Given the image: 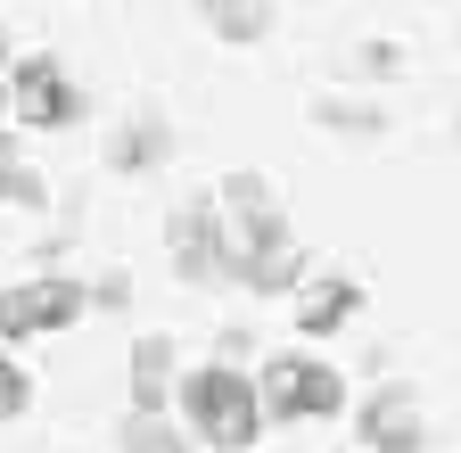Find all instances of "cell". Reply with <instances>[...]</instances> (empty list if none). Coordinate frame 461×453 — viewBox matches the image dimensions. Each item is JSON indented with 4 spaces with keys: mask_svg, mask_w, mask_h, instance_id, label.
<instances>
[{
    "mask_svg": "<svg viewBox=\"0 0 461 453\" xmlns=\"http://www.w3.org/2000/svg\"><path fill=\"white\" fill-rule=\"evenodd\" d=\"M355 437L371 453H420L429 445V412H420L412 387H379L371 404H363V421H355Z\"/></svg>",
    "mask_w": 461,
    "mask_h": 453,
    "instance_id": "cell-7",
    "label": "cell"
},
{
    "mask_svg": "<svg viewBox=\"0 0 461 453\" xmlns=\"http://www.w3.org/2000/svg\"><path fill=\"white\" fill-rule=\"evenodd\" d=\"M0 206H33V214L50 206V182L25 165V149H17L9 132H0Z\"/></svg>",
    "mask_w": 461,
    "mask_h": 453,
    "instance_id": "cell-11",
    "label": "cell"
},
{
    "mask_svg": "<svg viewBox=\"0 0 461 453\" xmlns=\"http://www.w3.org/2000/svg\"><path fill=\"white\" fill-rule=\"evenodd\" d=\"M230 280H240L248 297H297L305 280V240L297 222H288L280 206H256V214H230Z\"/></svg>",
    "mask_w": 461,
    "mask_h": 453,
    "instance_id": "cell-2",
    "label": "cell"
},
{
    "mask_svg": "<svg viewBox=\"0 0 461 453\" xmlns=\"http://www.w3.org/2000/svg\"><path fill=\"white\" fill-rule=\"evenodd\" d=\"M173 272H182L190 289H214V280H230V231H222V214H214L206 190L173 206Z\"/></svg>",
    "mask_w": 461,
    "mask_h": 453,
    "instance_id": "cell-6",
    "label": "cell"
},
{
    "mask_svg": "<svg viewBox=\"0 0 461 453\" xmlns=\"http://www.w3.org/2000/svg\"><path fill=\"white\" fill-rule=\"evenodd\" d=\"M173 404H182V429L214 453H256L264 437V412H256V387L248 371H230V363H198L173 379Z\"/></svg>",
    "mask_w": 461,
    "mask_h": 453,
    "instance_id": "cell-1",
    "label": "cell"
},
{
    "mask_svg": "<svg viewBox=\"0 0 461 453\" xmlns=\"http://www.w3.org/2000/svg\"><path fill=\"white\" fill-rule=\"evenodd\" d=\"M363 313V280H346V272H321V280H297V330L305 338H330Z\"/></svg>",
    "mask_w": 461,
    "mask_h": 453,
    "instance_id": "cell-9",
    "label": "cell"
},
{
    "mask_svg": "<svg viewBox=\"0 0 461 453\" xmlns=\"http://www.w3.org/2000/svg\"><path fill=\"white\" fill-rule=\"evenodd\" d=\"M321 124H330V132H371L379 116H363V107H321Z\"/></svg>",
    "mask_w": 461,
    "mask_h": 453,
    "instance_id": "cell-15",
    "label": "cell"
},
{
    "mask_svg": "<svg viewBox=\"0 0 461 453\" xmlns=\"http://www.w3.org/2000/svg\"><path fill=\"white\" fill-rule=\"evenodd\" d=\"M91 313V289L67 272H41V280H17V289H0V338L25 347V338H50V330H75Z\"/></svg>",
    "mask_w": 461,
    "mask_h": 453,
    "instance_id": "cell-5",
    "label": "cell"
},
{
    "mask_svg": "<svg viewBox=\"0 0 461 453\" xmlns=\"http://www.w3.org/2000/svg\"><path fill=\"white\" fill-rule=\"evenodd\" d=\"M206 33L214 41H264L272 33V9H206Z\"/></svg>",
    "mask_w": 461,
    "mask_h": 453,
    "instance_id": "cell-13",
    "label": "cell"
},
{
    "mask_svg": "<svg viewBox=\"0 0 461 453\" xmlns=\"http://www.w3.org/2000/svg\"><path fill=\"white\" fill-rule=\"evenodd\" d=\"M248 387H256L264 421H338L346 412V371L321 363V355H305V347H280Z\"/></svg>",
    "mask_w": 461,
    "mask_h": 453,
    "instance_id": "cell-3",
    "label": "cell"
},
{
    "mask_svg": "<svg viewBox=\"0 0 461 453\" xmlns=\"http://www.w3.org/2000/svg\"><path fill=\"white\" fill-rule=\"evenodd\" d=\"M165 157H173V124L165 116H132L124 132H115V149H107L115 174H149V165H165Z\"/></svg>",
    "mask_w": 461,
    "mask_h": 453,
    "instance_id": "cell-10",
    "label": "cell"
},
{
    "mask_svg": "<svg viewBox=\"0 0 461 453\" xmlns=\"http://www.w3.org/2000/svg\"><path fill=\"white\" fill-rule=\"evenodd\" d=\"M0 83H9V33H0Z\"/></svg>",
    "mask_w": 461,
    "mask_h": 453,
    "instance_id": "cell-16",
    "label": "cell"
},
{
    "mask_svg": "<svg viewBox=\"0 0 461 453\" xmlns=\"http://www.w3.org/2000/svg\"><path fill=\"white\" fill-rule=\"evenodd\" d=\"M115 453H198L182 437V421H124L115 429Z\"/></svg>",
    "mask_w": 461,
    "mask_h": 453,
    "instance_id": "cell-12",
    "label": "cell"
},
{
    "mask_svg": "<svg viewBox=\"0 0 461 453\" xmlns=\"http://www.w3.org/2000/svg\"><path fill=\"white\" fill-rule=\"evenodd\" d=\"M0 116H17V124H33V132H67V124H83L91 116V99H83V83L50 59V50H33V59H9V83H0Z\"/></svg>",
    "mask_w": 461,
    "mask_h": 453,
    "instance_id": "cell-4",
    "label": "cell"
},
{
    "mask_svg": "<svg viewBox=\"0 0 461 453\" xmlns=\"http://www.w3.org/2000/svg\"><path fill=\"white\" fill-rule=\"evenodd\" d=\"M173 379H182V355H173L165 330H149L140 347H132V421H165Z\"/></svg>",
    "mask_w": 461,
    "mask_h": 453,
    "instance_id": "cell-8",
    "label": "cell"
},
{
    "mask_svg": "<svg viewBox=\"0 0 461 453\" xmlns=\"http://www.w3.org/2000/svg\"><path fill=\"white\" fill-rule=\"evenodd\" d=\"M33 412V371L17 355H0V421H25Z\"/></svg>",
    "mask_w": 461,
    "mask_h": 453,
    "instance_id": "cell-14",
    "label": "cell"
}]
</instances>
